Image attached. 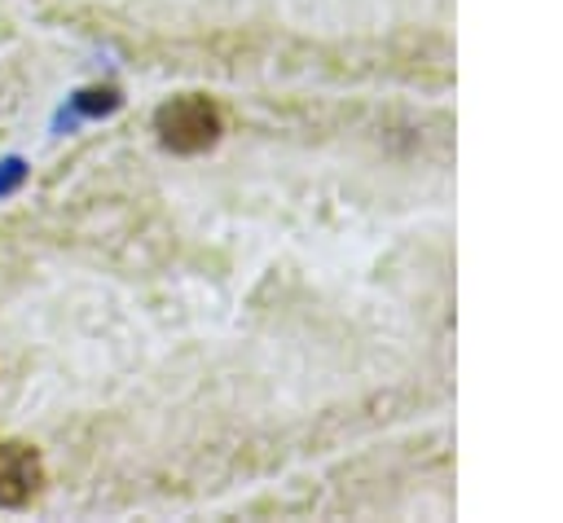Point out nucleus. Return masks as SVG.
<instances>
[{"instance_id": "nucleus-1", "label": "nucleus", "mask_w": 563, "mask_h": 523, "mask_svg": "<svg viewBox=\"0 0 563 523\" xmlns=\"http://www.w3.org/2000/svg\"><path fill=\"white\" fill-rule=\"evenodd\" d=\"M154 127H158V141L176 154H198L207 145H216L220 136V110L198 97V92H185V97H172L167 105H158L154 114Z\"/></svg>"}, {"instance_id": "nucleus-2", "label": "nucleus", "mask_w": 563, "mask_h": 523, "mask_svg": "<svg viewBox=\"0 0 563 523\" xmlns=\"http://www.w3.org/2000/svg\"><path fill=\"white\" fill-rule=\"evenodd\" d=\"M44 483V466L31 444L0 439V505H26Z\"/></svg>"}]
</instances>
